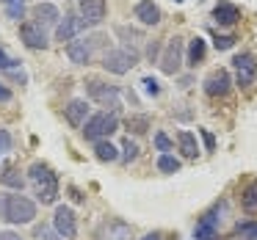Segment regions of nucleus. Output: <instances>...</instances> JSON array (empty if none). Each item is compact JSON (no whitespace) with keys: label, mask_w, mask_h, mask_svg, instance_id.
I'll list each match as a JSON object with an SVG mask.
<instances>
[{"label":"nucleus","mask_w":257,"mask_h":240,"mask_svg":"<svg viewBox=\"0 0 257 240\" xmlns=\"http://www.w3.org/2000/svg\"><path fill=\"white\" fill-rule=\"evenodd\" d=\"M36 218V204L23 193H0V221L31 223Z\"/></svg>","instance_id":"1"},{"label":"nucleus","mask_w":257,"mask_h":240,"mask_svg":"<svg viewBox=\"0 0 257 240\" xmlns=\"http://www.w3.org/2000/svg\"><path fill=\"white\" fill-rule=\"evenodd\" d=\"M28 177H31V182H34L36 199H39L42 204H53V201L58 199V177L47 163H39V160L31 163Z\"/></svg>","instance_id":"2"},{"label":"nucleus","mask_w":257,"mask_h":240,"mask_svg":"<svg viewBox=\"0 0 257 240\" xmlns=\"http://www.w3.org/2000/svg\"><path fill=\"white\" fill-rule=\"evenodd\" d=\"M116 130H119V116H116V111H100V113H94V116L86 119V124H83V138H89V141H102V138H108L111 133H116Z\"/></svg>","instance_id":"3"},{"label":"nucleus","mask_w":257,"mask_h":240,"mask_svg":"<svg viewBox=\"0 0 257 240\" xmlns=\"http://www.w3.org/2000/svg\"><path fill=\"white\" fill-rule=\"evenodd\" d=\"M136 64H139V53L133 47H116V50H108L102 56V67L111 75H127Z\"/></svg>","instance_id":"4"},{"label":"nucleus","mask_w":257,"mask_h":240,"mask_svg":"<svg viewBox=\"0 0 257 240\" xmlns=\"http://www.w3.org/2000/svg\"><path fill=\"white\" fill-rule=\"evenodd\" d=\"M86 94H89V100L100 102V105L111 108V111H116L119 105V97H122V91H119V86H111V83H102V80H89L86 83Z\"/></svg>","instance_id":"5"},{"label":"nucleus","mask_w":257,"mask_h":240,"mask_svg":"<svg viewBox=\"0 0 257 240\" xmlns=\"http://www.w3.org/2000/svg\"><path fill=\"white\" fill-rule=\"evenodd\" d=\"M183 56H185V47H183V39L180 36H174V39L166 42V47H163L161 53V72L163 75H177L180 69H183Z\"/></svg>","instance_id":"6"},{"label":"nucleus","mask_w":257,"mask_h":240,"mask_svg":"<svg viewBox=\"0 0 257 240\" xmlns=\"http://www.w3.org/2000/svg\"><path fill=\"white\" fill-rule=\"evenodd\" d=\"M224 201L205 212V215L196 221V229H194V240H216L218 234V223H221V212H224Z\"/></svg>","instance_id":"7"},{"label":"nucleus","mask_w":257,"mask_h":240,"mask_svg":"<svg viewBox=\"0 0 257 240\" xmlns=\"http://www.w3.org/2000/svg\"><path fill=\"white\" fill-rule=\"evenodd\" d=\"M232 67H235V83H238L240 89H249V86L257 80V58L251 56V53L235 56Z\"/></svg>","instance_id":"8"},{"label":"nucleus","mask_w":257,"mask_h":240,"mask_svg":"<svg viewBox=\"0 0 257 240\" xmlns=\"http://www.w3.org/2000/svg\"><path fill=\"white\" fill-rule=\"evenodd\" d=\"M202 89H205V94L210 97V100H221V97H227L229 89H232V78H229L227 69H213L205 78Z\"/></svg>","instance_id":"9"},{"label":"nucleus","mask_w":257,"mask_h":240,"mask_svg":"<svg viewBox=\"0 0 257 240\" xmlns=\"http://www.w3.org/2000/svg\"><path fill=\"white\" fill-rule=\"evenodd\" d=\"M53 229L61 234L64 240H72L78 234V218H75V210L67 204H58L56 212H53Z\"/></svg>","instance_id":"10"},{"label":"nucleus","mask_w":257,"mask_h":240,"mask_svg":"<svg viewBox=\"0 0 257 240\" xmlns=\"http://www.w3.org/2000/svg\"><path fill=\"white\" fill-rule=\"evenodd\" d=\"M102 42V36H94V39H72L67 45V56L72 64H78V67H86V64L91 61V53H94V47Z\"/></svg>","instance_id":"11"},{"label":"nucleus","mask_w":257,"mask_h":240,"mask_svg":"<svg viewBox=\"0 0 257 240\" xmlns=\"http://www.w3.org/2000/svg\"><path fill=\"white\" fill-rule=\"evenodd\" d=\"M20 39H23V45L28 47V50H45V47L50 45L45 28H42L36 20H28V23L20 25Z\"/></svg>","instance_id":"12"},{"label":"nucleus","mask_w":257,"mask_h":240,"mask_svg":"<svg viewBox=\"0 0 257 240\" xmlns=\"http://www.w3.org/2000/svg\"><path fill=\"white\" fill-rule=\"evenodd\" d=\"M78 6H80V20H83L89 28H97L108 14L105 0H80Z\"/></svg>","instance_id":"13"},{"label":"nucleus","mask_w":257,"mask_h":240,"mask_svg":"<svg viewBox=\"0 0 257 240\" xmlns=\"http://www.w3.org/2000/svg\"><path fill=\"white\" fill-rule=\"evenodd\" d=\"M240 20V9L235 3H227V0H218L213 6V23L221 25V28H232L235 23Z\"/></svg>","instance_id":"14"},{"label":"nucleus","mask_w":257,"mask_h":240,"mask_svg":"<svg viewBox=\"0 0 257 240\" xmlns=\"http://www.w3.org/2000/svg\"><path fill=\"white\" fill-rule=\"evenodd\" d=\"M133 17L139 20L141 25H147V28H152V25L161 23V9H158V3H152V0H139L133 9Z\"/></svg>","instance_id":"15"},{"label":"nucleus","mask_w":257,"mask_h":240,"mask_svg":"<svg viewBox=\"0 0 257 240\" xmlns=\"http://www.w3.org/2000/svg\"><path fill=\"white\" fill-rule=\"evenodd\" d=\"M83 28H86L83 20H78L75 14H69V17H64L61 23L56 25V42H61V45H64V42H72Z\"/></svg>","instance_id":"16"},{"label":"nucleus","mask_w":257,"mask_h":240,"mask_svg":"<svg viewBox=\"0 0 257 240\" xmlns=\"http://www.w3.org/2000/svg\"><path fill=\"white\" fill-rule=\"evenodd\" d=\"M64 116L72 127H83L86 119H89V102L86 100H72L67 108H64Z\"/></svg>","instance_id":"17"},{"label":"nucleus","mask_w":257,"mask_h":240,"mask_svg":"<svg viewBox=\"0 0 257 240\" xmlns=\"http://www.w3.org/2000/svg\"><path fill=\"white\" fill-rule=\"evenodd\" d=\"M207 56V42L202 39V36H194V39L188 42V50H185V64L188 67H199L202 61H205Z\"/></svg>","instance_id":"18"},{"label":"nucleus","mask_w":257,"mask_h":240,"mask_svg":"<svg viewBox=\"0 0 257 240\" xmlns=\"http://www.w3.org/2000/svg\"><path fill=\"white\" fill-rule=\"evenodd\" d=\"M34 20L45 28V25H58L61 23V14H58V9L53 6V3H36L34 6Z\"/></svg>","instance_id":"19"},{"label":"nucleus","mask_w":257,"mask_h":240,"mask_svg":"<svg viewBox=\"0 0 257 240\" xmlns=\"http://www.w3.org/2000/svg\"><path fill=\"white\" fill-rule=\"evenodd\" d=\"M177 146H180L185 160H194V157L199 155V144H196V135L191 133V130H180L177 133Z\"/></svg>","instance_id":"20"},{"label":"nucleus","mask_w":257,"mask_h":240,"mask_svg":"<svg viewBox=\"0 0 257 240\" xmlns=\"http://www.w3.org/2000/svg\"><path fill=\"white\" fill-rule=\"evenodd\" d=\"M105 237L108 240H130L133 237V229H130V223H124L122 218H113L105 226Z\"/></svg>","instance_id":"21"},{"label":"nucleus","mask_w":257,"mask_h":240,"mask_svg":"<svg viewBox=\"0 0 257 240\" xmlns=\"http://www.w3.org/2000/svg\"><path fill=\"white\" fill-rule=\"evenodd\" d=\"M127 130L130 133H136V135H144V133H150V116L147 113H133V116H127Z\"/></svg>","instance_id":"22"},{"label":"nucleus","mask_w":257,"mask_h":240,"mask_svg":"<svg viewBox=\"0 0 257 240\" xmlns=\"http://www.w3.org/2000/svg\"><path fill=\"white\" fill-rule=\"evenodd\" d=\"M94 152H97V160H102V163H113L119 157V149L111 144V141H97Z\"/></svg>","instance_id":"23"},{"label":"nucleus","mask_w":257,"mask_h":240,"mask_svg":"<svg viewBox=\"0 0 257 240\" xmlns=\"http://www.w3.org/2000/svg\"><path fill=\"white\" fill-rule=\"evenodd\" d=\"M240 207L249 210V212L257 210V179H251V182L243 188V193H240Z\"/></svg>","instance_id":"24"},{"label":"nucleus","mask_w":257,"mask_h":240,"mask_svg":"<svg viewBox=\"0 0 257 240\" xmlns=\"http://www.w3.org/2000/svg\"><path fill=\"white\" fill-rule=\"evenodd\" d=\"M0 182L6 185V188H14L20 193V190H23V185H25V179H23V174H20L17 168H6V171H3V177H0Z\"/></svg>","instance_id":"25"},{"label":"nucleus","mask_w":257,"mask_h":240,"mask_svg":"<svg viewBox=\"0 0 257 240\" xmlns=\"http://www.w3.org/2000/svg\"><path fill=\"white\" fill-rule=\"evenodd\" d=\"M180 157H174L172 152H163L161 157H158V168H161L163 174H174V171H180Z\"/></svg>","instance_id":"26"},{"label":"nucleus","mask_w":257,"mask_h":240,"mask_svg":"<svg viewBox=\"0 0 257 240\" xmlns=\"http://www.w3.org/2000/svg\"><path fill=\"white\" fill-rule=\"evenodd\" d=\"M116 36H119L122 42H127L130 47H133L136 42H144V34H141L139 28H127V25H119V28H116Z\"/></svg>","instance_id":"27"},{"label":"nucleus","mask_w":257,"mask_h":240,"mask_svg":"<svg viewBox=\"0 0 257 240\" xmlns=\"http://www.w3.org/2000/svg\"><path fill=\"white\" fill-rule=\"evenodd\" d=\"M235 234L243 240H257V221H238L235 223Z\"/></svg>","instance_id":"28"},{"label":"nucleus","mask_w":257,"mask_h":240,"mask_svg":"<svg viewBox=\"0 0 257 240\" xmlns=\"http://www.w3.org/2000/svg\"><path fill=\"white\" fill-rule=\"evenodd\" d=\"M139 144H136V141H130V138H124V144H122V160L124 163H130V160H136V157H139Z\"/></svg>","instance_id":"29"},{"label":"nucleus","mask_w":257,"mask_h":240,"mask_svg":"<svg viewBox=\"0 0 257 240\" xmlns=\"http://www.w3.org/2000/svg\"><path fill=\"white\" fill-rule=\"evenodd\" d=\"M6 14L12 20H23V14H25V0H9L6 3Z\"/></svg>","instance_id":"30"},{"label":"nucleus","mask_w":257,"mask_h":240,"mask_svg":"<svg viewBox=\"0 0 257 240\" xmlns=\"http://www.w3.org/2000/svg\"><path fill=\"white\" fill-rule=\"evenodd\" d=\"M141 86H144V94L147 97H158V94H161V83H158L155 78H150V75L141 80Z\"/></svg>","instance_id":"31"},{"label":"nucleus","mask_w":257,"mask_h":240,"mask_svg":"<svg viewBox=\"0 0 257 240\" xmlns=\"http://www.w3.org/2000/svg\"><path fill=\"white\" fill-rule=\"evenodd\" d=\"M172 138H169V135L166 133H155V149L158 152H161V155H163V152H172Z\"/></svg>","instance_id":"32"},{"label":"nucleus","mask_w":257,"mask_h":240,"mask_svg":"<svg viewBox=\"0 0 257 240\" xmlns=\"http://www.w3.org/2000/svg\"><path fill=\"white\" fill-rule=\"evenodd\" d=\"M12 144H14V141H12V133H9V130H3V127H0V157H3V155H9V152H12Z\"/></svg>","instance_id":"33"},{"label":"nucleus","mask_w":257,"mask_h":240,"mask_svg":"<svg viewBox=\"0 0 257 240\" xmlns=\"http://www.w3.org/2000/svg\"><path fill=\"white\" fill-rule=\"evenodd\" d=\"M235 36L232 34H227V36H216V39H213V47H216V50H229V47L235 45Z\"/></svg>","instance_id":"34"},{"label":"nucleus","mask_w":257,"mask_h":240,"mask_svg":"<svg viewBox=\"0 0 257 240\" xmlns=\"http://www.w3.org/2000/svg\"><path fill=\"white\" fill-rule=\"evenodd\" d=\"M199 138H202V144H205V149H207V152L216 149V135H213L210 130H199Z\"/></svg>","instance_id":"35"},{"label":"nucleus","mask_w":257,"mask_h":240,"mask_svg":"<svg viewBox=\"0 0 257 240\" xmlns=\"http://www.w3.org/2000/svg\"><path fill=\"white\" fill-rule=\"evenodd\" d=\"M17 64H20L17 58H12L6 50H3V47H0V69H14Z\"/></svg>","instance_id":"36"},{"label":"nucleus","mask_w":257,"mask_h":240,"mask_svg":"<svg viewBox=\"0 0 257 240\" xmlns=\"http://www.w3.org/2000/svg\"><path fill=\"white\" fill-rule=\"evenodd\" d=\"M147 58H150L152 64L161 61V42H150V45H147Z\"/></svg>","instance_id":"37"},{"label":"nucleus","mask_w":257,"mask_h":240,"mask_svg":"<svg viewBox=\"0 0 257 240\" xmlns=\"http://www.w3.org/2000/svg\"><path fill=\"white\" fill-rule=\"evenodd\" d=\"M36 234H39V240H64L61 234L56 232V229H47V226H42V229H39V232H36Z\"/></svg>","instance_id":"38"},{"label":"nucleus","mask_w":257,"mask_h":240,"mask_svg":"<svg viewBox=\"0 0 257 240\" xmlns=\"http://www.w3.org/2000/svg\"><path fill=\"white\" fill-rule=\"evenodd\" d=\"M12 100V91H9L6 83H0V102H9Z\"/></svg>","instance_id":"39"},{"label":"nucleus","mask_w":257,"mask_h":240,"mask_svg":"<svg viewBox=\"0 0 257 240\" xmlns=\"http://www.w3.org/2000/svg\"><path fill=\"white\" fill-rule=\"evenodd\" d=\"M0 240H20V234L12 232V229H6V232H0Z\"/></svg>","instance_id":"40"},{"label":"nucleus","mask_w":257,"mask_h":240,"mask_svg":"<svg viewBox=\"0 0 257 240\" xmlns=\"http://www.w3.org/2000/svg\"><path fill=\"white\" fill-rule=\"evenodd\" d=\"M141 240H163V232H150V234H144Z\"/></svg>","instance_id":"41"},{"label":"nucleus","mask_w":257,"mask_h":240,"mask_svg":"<svg viewBox=\"0 0 257 240\" xmlns=\"http://www.w3.org/2000/svg\"><path fill=\"white\" fill-rule=\"evenodd\" d=\"M174 3H183V0H174Z\"/></svg>","instance_id":"42"},{"label":"nucleus","mask_w":257,"mask_h":240,"mask_svg":"<svg viewBox=\"0 0 257 240\" xmlns=\"http://www.w3.org/2000/svg\"><path fill=\"white\" fill-rule=\"evenodd\" d=\"M0 3H9V0H0Z\"/></svg>","instance_id":"43"},{"label":"nucleus","mask_w":257,"mask_h":240,"mask_svg":"<svg viewBox=\"0 0 257 240\" xmlns=\"http://www.w3.org/2000/svg\"><path fill=\"white\" fill-rule=\"evenodd\" d=\"M169 240H177V237H169Z\"/></svg>","instance_id":"44"}]
</instances>
